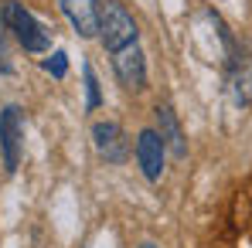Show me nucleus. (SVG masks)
<instances>
[{"label":"nucleus","instance_id":"obj_1","mask_svg":"<svg viewBox=\"0 0 252 248\" xmlns=\"http://www.w3.org/2000/svg\"><path fill=\"white\" fill-rule=\"evenodd\" d=\"M0 21L7 28V34L21 44L31 55H44L51 48V31L44 28L41 21L21 3V0H0Z\"/></svg>","mask_w":252,"mask_h":248},{"label":"nucleus","instance_id":"obj_2","mask_svg":"<svg viewBox=\"0 0 252 248\" xmlns=\"http://www.w3.org/2000/svg\"><path fill=\"white\" fill-rule=\"evenodd\" d=\"M99 41L109 55L123 51L129 44H140V28L133 21V14L126 10L120 0H106L102 14H99Z\"/></svg>","mask_w":252,"mask_h":248},{"label":"nucleus","instance_id":"obj_3","mask_svg":"<svg viewBox=\"0 0 252 248\" xmlns=\"http://www.w3.org/2000/svg\"><path fill=\"white\" fill-rule=\"evenodd\" d=\"M24 133H28V126H24V109L21 106H3V112H0V153H3V166H7V173H14L21 160H24Z\"/></svg>","mask_w":252,"mask_h":248},{"label":"nucleus","instance_id":"obj_4","mask_svg":"<svg viewBox=\"0 0 252 248\" xmlns=\"http://www.w3.org/2000/svg\"><path fill=\"white\" fill-rule=\"evenodd\" d=\"M225 72H228V92L235 106H249L252 102V58L242 44L235 41L225 55Z\"/></svg>","mask_w":252,"mask_h":248},{"label":"nucleus","instance_id":"obj_5","mask_svg":"<svg viewBox=\"0 0 252 248\" xmlns=\"http://www.w3.org/2000/svg\"><path fill=\"white\" fill-rule=\"evenodd\" d=\"M133 157H136L140 173H143L150 184H157V180L164 177V157H167V146H164V139H160L157 129H140L136 146H133Z\"/></svg>","mask_w":252,"mask_h":248},{"label":"nucleus","instance_id":"obj_6","mask_svg":"<svg viewBox=\"0 0 252 248\" xmlns=\"http://www.w3.org/2000/svg\"><path fill=\"white\" fill-rule=\"evenodd\" d=\"M92 143H95V153L106 164H126L129 160V139H126L123 126L113 123V119L92 123Z\"/></svg>","mask_w":252,"mask_h":248},{"label":"nucleus","instance_id":"obj_7","mask_svg":"<svg viewBox=\"0 0 252 248\" xmlns=\"http://www.w3.org/2000/svg\"><path fill=\"white\" fill-rule=\"evenodd\" d=\"M113 72L126 92H143L147 88V58L140 44H129L113 55Z\"/></svg>","mask_w":252,"mask_h":248},{"label":"nucleus","instance_id":"obj_8","mask_svg":"<svg viewBox=\"0 0 252 248\" xmlns=\"http://www.w3.org/2000/svg\"><path fill=\"white\" fill-rule=\"evenodd\" d=\"M62 14L68 17V24L75 28L79 38H95L99 34V14H102V0H58Z\"/></svg>","mask_w":252,"mask_h":248},{"label":"nucleus","instance_id":"obj_9","mask_svg":"<svg viewBox=\"0 0 252 248\" xmlns=\"http://www.w3.org/2000/svg\"><path fill=\"white\" fill-rule=\"evenodd\" d=\"M154 119H157V133H160L167 153H174L177 160H184V157H188V139H184V129H181V123H177V112L170 109L167 102H157Z\"/></svg>","mask_w":252,"mask_h":248},{"label":"nucleus","instance_id":"obj_10","mask_svg":"<svg viewBox=\"0 0 252 248\" xmlns=\"http://www.w3.org/2000/svg\"><path fill=\"white\" fill-rule=\"evenodd\" d=\"M82 79H85V109L95 112V109L102 106V88H99V79H95V72H92L89 61L82 65Z\"/></svg>","mask_w":252,"mask_h":248},{"label":"nucleus","instance_id":"obj_11","mask_svg":"<svg viewBox=\"0 0 252 248\" xmlns=\"http://www.w3.org/2000/svg\"><path fill=\"white\" fill-rule=\"evenodd\" d=\"M41 68L48 75H55V79H65V72H68V55H65V51H55L51 58L41 61Z\"/></svg>","mask_w":252,"mask_h":248},{"label":"nucleus","instance_id":"obj_12","mask_svg":"<svg viewBox=\"0 0 252 248\" xmlns=\"http://www.w3.org/2000/svg\"><path fill=\"white\" fill-rule=\"evenodd\" d=\"M7 28H3V21H0V75H10L14 72V61H10V51H7Z\"/></svg>","mask_w":252,"mask_h":248},{"label":"nucleus","instance_id":"obj_13","mask_svg":"<svg viewBox=\"0 0 252 248\" xmlns=\"http://www.w3.org/2000/svg\"><path fill=\"white\" fill-rule=\"evenodd\" d=\"M140 248H157V245H140Z\"/></svg>","mask_w":252,"mask_h":248}]
</instances>
